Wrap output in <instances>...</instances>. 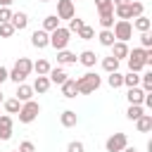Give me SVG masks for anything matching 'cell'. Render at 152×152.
<instances>
[{"instance_id":"6da1fadb","label":"cell","mask_w":152,"mask_h":152,"mask_svg":"<svg viewBox=\"0 0 152 152\" xmlns=\"http://www.w3.org/2000/svg\"><path fill=\"white\" fill-rule=\"evenodd\" d=\"M33 71V62L28 59V57H19L17 62H14V66L10 69V76H7V81H14V83H24L26 81V76Z\"/></svg>"},{"instance_id":"7a4b0ae2","label":"cell","mask_w":152,"mask_h":152,"mask_svg":"<svg viewBox=\"0 0 152 152\" xmlns=\"http://www.w3.org/2000/svg\"><path fill=\"white\" fill-rule=\"evenodd\" d=\"M100 83H102V78H100L97 74H93V71H88V74L78 76V78H76L78 95H90V93H95V90L100 88Z\"/></svg>"},{"instance_id":"3957f363","label":"cell","mask_w":152,"mask_h":152,"mask_svg":"<svg viewBox=\"0 0 152 152\" xmlns=\"http://www.w3.org/2000/svg\"><path fill=\"white\" fill-rule=\"evenodd\" d=\"M17 114H19V121H21V124H31V121L38 119V114H40V104H38L36 100L21 102V109H19Z\"/></svg>"},{"instance_id":"277c9868","label":"cell","mask_w":152,"mask_h":152,"mask_svg":"<svg viewBox=\"0 0 152 152\" xmlns=\"http://www.w3.org/2000/svg\"><path fill=\"white\" fill-rule=\"evenodd\" d=\"M69 40H71V33L66 26H57L55 31H50V45L55 50H64L69 45Z\"/></svg>"},{"instance_id":"5b68a950","label":"cell","mask_w":152,"mask_h":152,"mask_svg":"<svg viewBox=\"0 0 152 152\" xmlns=\"http://www.w3.org/2000/svg\"><path fill=\"white\" fill-rule=\"evenodd\" d=\"M145 69V48H133L128 50V71L140 74Z\"/></svg>"},{"instance_id":"8992f818","label":"cell","mask_w":152,"mask_h":152,"mask_svg":"<svg viewBox=\"0 0 152 152\" xmlns=\"http://www.w3.org/2000/svg\"><path fill=\"white\" fill-rule=\"evenodd\" d=\"M112 33H114L116 40H124V43H126V40L133 36V24H131L128 19H116L114 26H112Z\"/></svg>"},{"instance_id":"52a82bcc","label":"cell","mask_w":152,"mask_h":152,"mask_svg":"<svg viewBox=\"0 0 152 152\" xmlns=\"http://www.w3.org/2000/svg\"><path fill=\"white\" fill-rule=\"evenodd\" d=\"M126 145H128V138H126V133H114V135H109V138H107V142H104V150H107V152H121Z\"/></svg>"},{"instance_id":"ba28073f","label":"cell","mask_w":152,"mask_h":152,"mask_svg":"<svg viewBox=\"0 0 152 152\" xmlns=\"http://www.w3.org/2000/svg\"><path fill=\"white\" fill-rule=\"evenodd\" d=\"M76 14V7H74V0H57V19H71Z\"/></svg>"},{"instance_id":"9c48e42d","label":"cell","mask_w":152,"mask_h":152,"mask_svg":"<svg viewBox=\"0 0 152 152\" xmlns=\"http://www.w3.org/2000/svg\"><path fill=\"white\" fill-rule=\"evenodd\" d=\"M31 45H33V48H38V50L48 48V45H50V33H48V31H43V28H36V31L31 33Z\"/></svg>"},{"instance_id":"30bf717a","label":"cell","mask_w":152,"mask_h":152,"mask_svg":"<svg viewBox=\"0 0 152 152\" xmlns=\"http://www.w3.org/2000/svg\"><path fill=\"white\" fill-rule=\"evenodd\" d=\"M12 116L10 114H0V140H10L12 138Z\"/></svg>"},{"instance_id":"8fae6325","label":"cell","mask_w":152,"mask_h":152,"mask_svg":"<svg viewBox=\"0 0 152 152\" xmlns=\"http://www.w3.org/2000/svg\"><path fill=\"white\" fill-rule=\"evenodd\" d=\"M10 24L14 26V31H24V28L28 26V14H26V12H12Z\"/></svg>"},{"instance_id":"7c38bea8","label":"cell","mask_w":152,"mask_h":152,"mask_svg":"<svg viewBox=\"0 0 152 152\" xmlns=\"http://www.w3.org/2000/svg\"><path fill=\"white\" fill-rule=\"evenodd\" d=\"M112 57H116L119 62L126 59V57H128V45H126L124 40H114V43H112Z\"/></svg>"},{"instance_id":"4fadbf2b","label":"cell","mask_w":152,"mask_h":152,"mask_svg":"<svg viewBox=\"0 0 152 152\" xmlns=\"http://www.w3.org/2000/svg\"><path fill=\"white\" fill-rule=\"evenodd\" d=\"M48 78H50V83H57V86H62V83L69 78V74H66L64 69H59V66H52V69L48 71Z\"/></svg>"},{"instance_id":"5bb4252c","label":"cell","mask_w":152,"mask_h":152,"mask_svg":"<svg viewBox=\"0 0 152 152\" xmlns=\"http://www.w3.org/2000/svg\"><path fill=\"white\" fill-rule=\"evenodd\" d=\"M62 95H64L66 100H74V97L78 95V88H76V78H66V81L62 83Z\"/></svg>"},{"instance_id":"9a60e30c","label":"cell","mask_w":152,"mask_h":152,"mask_svg":"<svg viewBox=\"0 0 152 152\" xmlns=\"http://www.w3.org/2000/svg\"><path fill=\"white\" fill-rule=\"evenodd\" d=\"M59 124H62L64 128H71V126H76V124H78V116H76V112H74V109H64V112L59 114Z\"/></svg>"},{"instance_id":"2e32d148","label":"cell","mask_w":152,"mask_h":152,"mask_svg":"<svg viewBox=\"0 0 152 152\" xmlns=\"http://www.w3.org/2000/svg\"><path fill=\"white\" fill-rule=\"evenodd\" d=\"M135 128L140 131V133H150L152 131V114H140L138 119H135Z\"/></svg>"},{"instance_id":"e0dca14e","label":"cell","mask_w":152,"mask_h":152,"mask_svg":"<svg viewBox=\"0 0 152 152\" xmlns=\"http://www.w3.org/2000/svg\"><path fill=\"white\" fill-rule=\"evenodd\" d=\"M17 100H19V102H28V100H33V88L26 86V83H17Z\"/></svg>"},{"instance_id":"ac0fdd59","label":"cell","mask_w":152,"mask_h":152,"mask_svg":"<svg viewBox=\"0 0 152 152\" xmlns=\"http://www.w3.org/2000/svg\"><path fill=\"white\" fill-rule=\"evenodd\" d=\"M142 97H145V90L142 88H128V93H126V100H128V104H142Z\"/></svg>"},{"instance_id":"d6986e66","label":"cell","mask_w":152,"mask_h":152,"mask_svg":"<svg viewBox=\"0 0 152 152\" xmlns=\"http://www.w3.org/2000/svg\"><path fill=\"white\" fill-rule=\"evenodd\" d=\"M57 62L59 64H76L78 62V57H76V52H71V50H57Z\"/></svg>"},{"instance_id":"ffe728a7","label":"cell","mask_w":152,"mask_h":152,"mask_svg":"<svg viewBox=\"0 0 152 152\" xmlns=\"http://www.w3.org/2000/svg\"><path fill=\"white\" fill-rule=\"evenodd\" d=\"M33 93H38V95H43V93H48V88H50V78L48 76H36V81H33Z\"/></svg>"},{"instance_id":"44dd1931","label":"cell","mask_w":152,"mask_h":152,"mask_svg":"<svg viewBox=\"0 0 152 152\" xmlns=\"http://www.w3.org/2000/svg\"><path fill=\"white\" fill-rule=\"evenodd\" d=\"M133 28H135V31H140V33H145V31H150V28H152V21H150L145 14H140V17H135V19H133Z\"/></svg>"},{"instance_id":"7402d4cb","label":"cell","mask_w":152,"mask_h":152,"mask_svg":"<svg viewBox=\"0 0 152 152\" xmlns=\"http://www.w3.org/2000/svg\"><path fill=\"white\" fill-rule=\"evenodd\" d=\"M97 40H100V45H104V48H112V43H114L116 38H114L112 28H102V31L97 33Z\"/></svg>"},{"instance_id":"603a6c76","label":"cell","mask_w":152,"mask_h":152,"mask_svg":"<svg viewBox=\"0 0 152 152\" xmlns=\"http://www.w3.org/2000/svg\"><path fill=\"white\" fill-rule=\"evenodd\" d=\"M78 62H81L83 66H95V62H97V55H95L93 50H83V52L78 55Z\"/></svg>"},{"instance_id":"cb8c5ba5","label":"cell","mask_w":152,"mask_h":152,"mask_svg":"<svg viewBox=\"0 0 152 152\" xmlns=\"http://www.w3.org/2000/svg\"><path fill=\"white\" fill-rule=\"evenodd\" d=\"M114 14H116V19H133V14H131V2L128 5H116L114 7Z\"/></svg>"},{"instance_id":"d4e9b609","label":"cell","mask_w":152,"mask_h":152,"mask_svg":"<svg viewBox=\"0 0 152 152\" xmlns=\"http://www.w3.org/2000/svg\"><path fill=\"white\" fill-rule=\"evenodd\" d=\"M100 26H102V28H112V26H114V10L100 12Z\"/></svg>"},{"instance_id":"484cf974","label":"cell","mask_w":152,"mask_h":152,"mask_svg":"<svg viewBox=\"0 0 152 152\" xmlns=\"http://www.w3.org/2000/svg\"><path fill=\"white\" fill-rule=\"evenodd\" d=\"M102 69L107 71V74H112V71H119V59L116 57H102Z\"/></svg>"},{"instance_id":"4316f807","label":"cell","mask_w":152,"mask_h":152,"mask_svg":"<svg viewBox=\"0 0 152 152\" xmlns=\"http://www.w3.org/2000/svg\"><path fill=\"white\" fill-rule=\"evenodd\" d=\"M2 107H5L7 114H17V112L21 109V102H19L17 97H10V100H2Z\"/></svg>"},{"instance_id":"83f0119b","label":"cell","mask_w":152,"mask_h":152,"mask_svg":"<svg viewBox=\"0 0 152 152\" xmlns=\"http://www.w3.org/2000/svg\"><path fill=\"white\" fill-rule=\"evenodd\" d=\"M57 26H59V19H57V14H48V17L43 19V31H48V33H50V31H55Z\"/></svg>"},{"instance_id":"f1b7e54d","label":"cell","mask_w":152,"mask_h":152,"mask_svg":"<svg viewBox=\"0 0 152 152\" xmlns=\"http://www.w3.org/2000/svg\"><path fill=\"white\" fill-rule=\"evenodd\" d=\"M76 36H78L81 40H93V38H95V28H93V26H88V24H83V26L76 31Z\"/></svg>"},{"instance_id":"f546056e","label":"cell","mask_w":152,"mask_h":152,"mask_svg":"<svg viewBox=\"0 0 152 152\" xmlns=\"http://www.w3.org/2000/svg\"><path fill=\"white\" fill-rule=\"evenodd\" d=\"M52 66H50V62L48 59H38V62H33V71L38 74V76H48V71H50Z\"/></svg>"},{"instance_id":"4dcf8cb0","label":"cell","mask_w":152,"mask_h":152,"mask_svg":"<svg viewBox=\"0 0 152 152\" xmlns=\"http://www.w3.org/2000/svg\"><path fill=\"white\" fill-rule=\"evenodd\" d=\"M107 83H109V88H121V86H124V74L112 71V74L107 76Z\"/></svg>"},{"instance_id":"1f68e13d","label":"cell","mask_w":152,"mask_h":152,"mask_svg":"<svg viewBox=\"0 0 152 152\" xmlns=\"http://www.w3.org/2000/svg\"><path fill=\"white\" fill-rule=\"evenodd\" d=\"M124 86H126V88H135V86H140V74L128 71V74L124 76Z\"/></svg>"},{"instance_id":"d6a6232c","label":"cell","mask_w":152,"mask_h":152,"mask_svg":"<svg viewBox=\"0 0 152 152\" xmlns=\"http://www.w3.org/2000/svg\"><path fill=\"white\" fill-rule=\"evenodd\" d=\"M140 114H142V104H128V109H126V119L128 121H135Z\"/></svg>"},{"instance_id":"836d02e7","label":"cell","mask_w":152,"mask_h":152,"mask_svg":"<svg viewBox=\"0 0 152 152\" xmlns=\"http://www.w3.org/2000/svg\"><path fill=\"white\" fill-rule=\"evenodd\" d=\"M140 86H142V90H145V93H152V71L140 74Z\"/></svg>"},{"instance_id":"e575fe53","label":"cell","mask_w":152,"mask_h":152,"mask_svg":"<svg viewBox=\"0 0 152 152\" xmlns=\"http://www.w3.org/2000/svg\"><path fill=\"white\" fill-rule=\"evenodd\" d=\"M83 24H86V21H83L81 17H76V14H74V17L69 19V26H66V28H69V33H76V31H78Z\"/></svg>"},{"instance_id":"d590c367","label":"cell","mask_w":152,"mask_h":152,"mask_svg":"<svg viewBox=\"0 0 152 152\" xmlns=\"http://www.w3.org/2000/svg\"><path fill=\"white\" fill-rule=\"evenodd\" d=\"M14 36V26L10 21H2L0 24V38H12Z\"/></svg>"},{"instance_id":"8d00e7d4","label":"cell","mask_w":152,"mask_h":152,"mask_svg":"<svg viewBox=\"0 0 152 152\" xmlns=\"http://www.w3.org/2000/svg\"><path fill=\"white\" fill-rule=\"evenodd\" d=\"M66 152H86V145H83L81 140H71V142L66 145Z\"/></svg>"},{"instance_id":"74e56055","label":"cell","mask_w":152,"mask_h":152,"mask_svg":"<svg viewBox=\"0 0 152 152\" xmlns=\"http://www.w3.org/2000/svg\"><path fill=\"white\" fill-rule=\"evenodd\" d=\"M142 12H145V5H142V2H138V0H135V2H131V14H133V19H135V17H140Z\"/></svg>"},{"instance_id":"f35d334b","label":"cell","mask_w":152,"mask_h":152,"mask_svg":"<svg viewBox=\"0 0 152 152\" xmlns=\"http://www.w3.org/2000/svg\"><path fill=\"white\" fill-rule=\"evenodd\" d=\"M95 5H97V12H107V10H114L112 0H95Z\"/></svg>"},{"instance_id":"ab89813d","label":"cell","mask_w":152,"mask_h":152,"mask_svg":"<svg viewBox=\"0 0 152 152\" xmlns=\"http://www.w3.org/2000/svg\"><path fill=\"white\" fill-rule=\"evenodd\" d=\"M17 150H19V152H36V145H33L31 140H24V142H19Z\"/></svg>"},{"instance_id":"60d3db41","label":"cell","mask_w":152,"mask_h":152,"mask_svg":"<svg viewBox=\"0 0 152 152\" xmlns=\"http://www.w3.org/2000/svg\"><path fill=\"white\" fill-rule=\"evenodd\" d=\"M140 43H142V48H152V33L150 31L140 33Z\"/></svg>"},{"instance_id":"b9f144b4","label":"cell","mask_w":152,"mask_h":152,"mask_svg":"<svg viewBox=\"0 0 152 152\" xmlns=\"http://www.w3.org/2000/svg\"><path fill=\"white\" fill-rule=\"evenodd\" d=\"M12 19V10L10 7H0V24L2 21H10Z\"/></svg>"},{"instance_id":"7bdbcfd3","label":"cell","mask_w":152,"mask_h":152,"mask_svg":"<svg viewBox=\"0 0 152 152\" xmlns=\"http://www.w3.org/2000/svg\"><path fill=\"white\" fill-rule=\"evenodd\" d=\"M7 76H10V69H5V66L0 64V86H2L5 81H7Z\"/></svg>"},{"instance_id":"ee69618b","label":"cell","mask_w":152,"mask_h":152,"mask_svg":"<svg viewBox=\"0 0 152 152\" xmlns=\"http://www.w3.org/2000/svg\"><path fill=\"white\" fill-rule=\"evenodd\" d=\"M145 66H152V50L145 48Z\"/></svg>"},{"instance_id":"f6af8a7d","label":"cell","mask_w":152,"mask_h":152,"mask_svg":"<svg viewBox=\"0 0 152 152\" xmlns=\"http://www.w3.org/2000/svg\"><path fill=\"white\" fill-rule=\"evenodd\" d=\"M128 2H133V0H112L114 7H116V5H128Z\"/></svg>"},{"instance_id":"bcb514c9","label":"cell","mask_w":152,"mask_h":152,"mask_svg":"<svg viewBox=\"0 0 152 152\" xmlns=\"http://www.w3.org/2000/svg\"><path fill=\"white\" fill-rule=\"evenodd\" d=\"M12 2H14V0H0V7H10Z\"/></svg>"},{"instance_id":"7dc6e473","label":"cell","mask_w":152,"mask_h":152,"mask_svg":"<svg viewBox=\"0 0 152 152\" xmlns=\"http://www.w3.org/2000/svg\"><path fill=\"white\" fill-rule=\"evenodd\" d=\"M121 152H138V150H135V147H128V145H126V147H124Z\"/></svg>"},{"instance_id":"c3c4849f","label":"cell","mask_w":152,"mask_h":152,"mask_svg":"<svg viewBox=\"0 0 152 152\" xmlns=\"http://www.w3.org/2000/svg\"><path fill=\"white\" fill-rule=\"evenodd\" d=\"M0 102H2V93H0Z\"/></svg>"},{"instance_id":"681fc988","label":"cell","mask_w":152,"mask_h":152,"mask_svg":"<svg viewBox=\"0 0 152 152\" xmlns=\"http://www.w3.org/2000/svg\"><path fill=\"white\" fill-rule=\"evenodd\" d=\"M40 2H50V0H40Z\"/></svg>"},{"instance_id":"f907efd6","label":"cell","mask_w":152,"mask_h":152,"mask_svg":"<svg viewBox=\"0 0 152 152\" xmlns=\"http://www.w3.org/2000/svg\"><path fill=\"white\" fill-rule=\"evenodd\" d=\"M12 152H19V150H12Z\"/></svg>"},{"instance_id":"816d5d0a","label":"cell","mask_w":152,"mask_h":152,"mask_svg":"<svg viewBox=\"0 0 152 152\" xmlns=\"http://www.w3.org/2000/svg\"><path fill=\"white\" fill-rule=\"evenodd\" d=\"M74 2H76V0H74Z\"/></svg>"}]
</instances>
